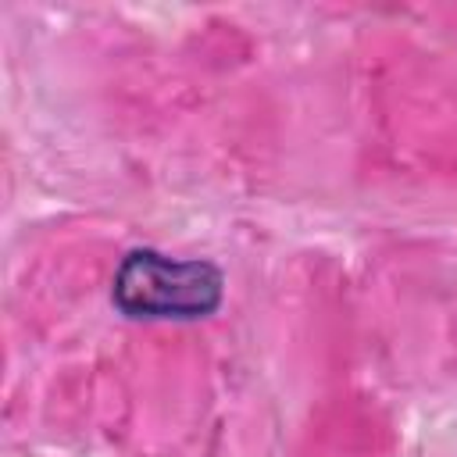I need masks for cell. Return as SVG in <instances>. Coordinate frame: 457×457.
<instances>
[{
	"label": "cell",
	"instance_id": "cell-1",
	"mask_svg": "<svg viewBox=\"0 0 457 457\" xmlns=\"http://www.w3.org/2000/svg\"><path fill=\"white\" fill-rule=\"evenodd\" d=\"M111 296L129 318H204L221 303V271L207 261L132 250L118 264Z\"/></svg>",
	"mask_w": 457,
	"mask_h": 457
}]
</instances>
